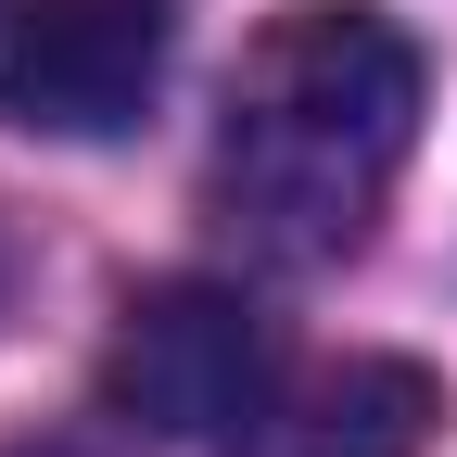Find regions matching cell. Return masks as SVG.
<instances>
[{"label":"cell","instance_id":"5","mask_svg":"<svg viewBox=\"0 0 457 457\" xmlns=\"http://www.w3.org/2000/svg\"><path fill=\"white\" fill-rule=\"evenodd\" d=\"M26 457H102V445H26Z\"/></svg>","mask_w":457,"mask_h":457},{"label":"cell","instance_id":"1","mask_svg":"<svg viewBox=\"0 0 457 457\" xmlns=\"http://www.w3.org/2000/svg\"><path fill=\"white\" fill-rule=\"evenodd\" d=\"M420 140V38L369 0H293L228 77L216 228L254 267H343Z\"/></svg>","mask_w":457,"mask_h":457},{"label":"cell","instance_id":"4","mask_svg":"<svg viewBox=\"0 0 457 457\" xmlns=\"http://www.w3.org/2000/svg\"><path fill=\"white\" fill-rule=\"evenodd\" d=\"M445 420L432 369L407 356H343V369H293L267 394V420L228 445V457H420Z\"/></svg>","mask_w":457,"mask_h":457},{"label":"cell","instance_id":"3","mask_svg":"<svg viewBox=\"0 0 457 457\" xmlns=\"http://www.w3.org/2000/svg\"><path fill=\"white\" fill-rule=\"evenodd\" d=\"M165 51H179L165 0H0V128L128 140L165 89Z\"/></svg>","mask_w":457,"mask_h":457},{"label":"cell","instance_id":"2","mask_svg":"<svg viewBox=\"0 0 457 457\" xmlns=\"http://www.w3.org/2000/svg\"><path fill=\"white\" fill-rule=\"evenodd\" d=\"M279 381H293L279 318L254 293H228V279H165V293H140L128 330H114V356H102V394L140 432H165V445H242Z\"/></svg>","mask_w":457,"mask_h":457}]
</instances>
